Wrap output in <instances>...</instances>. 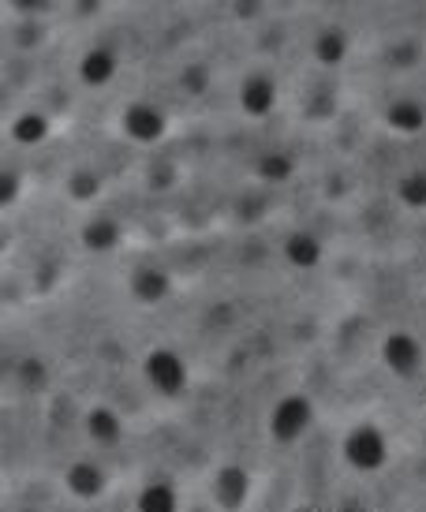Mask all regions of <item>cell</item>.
Masks as SVG:
<instances>
[{"label": "cell", "instance_id": "obj_8", "mask_svg": "<svg viewBox=\"0 0 426 512\" xmlns=\"http://www.w3.org/2000/svg\"><path fill=\"white\" fill-rule=\"evenodd\" d=\"M60 483L68 490V498L90 505V501H101L109 494V471H105V464H98V460H75V464L64 468V479H60Z\"/></svg>", "mask_w": 426, "mask_h": 512}, {"label": "cell", "instance_id": "obj_13", "mask_svg": "<svg viewBox=\"0 0 426 512\" xmlns=\"http://www.w3.org/2000/svg\"><path fill=\"white\" fill-rule=\"evenodd\" d=\"M79 243H83L90 255H113L116 247L124 243V225L113 214L86 217L83 228H79Z\"/></svg>", "mask_w": 426, "mask_h": 512}, {"label": "cell", "instance_id": "obj_23", "mask_svg": "<svg viewBox=\"0 0 426 512\" xmlns=\"http://www.w3.org/2000/svg\"><path fill=\"white\" fill-rule=\"evenodd\" d=\"M45 382H49V370H45L42 359H23V363H19V385H23L27 393L42 389Z\"/></svg>", "mask_w": 426, "mask_h": 512}, {"label": "cell", "instance_id": "obj_5", "mask_svg": "<svg viewBox=\"0 0 426 512\" xmlns=\"http://www.w3.org/2000/svg\"><path fill=\"white\" fill-rule=\"evenodd\" d=\"M120 135L135 146H157L169 135V113L157 101H128L120 109Z\"/></svg>", "mask_w": 426, "mask_h": 512}, {"label": "cell", "instance_id": "obj_14", "mask_svg": "<svg viewBox=\"0 0 426 512\" xmlns=\"http://www.w3.org/2000/svg\"><path fill=\"white\" fill-rule=\"evenodd\" d=\"M352 53V34L344 27H322L314 34L311 42V57L318 68H326V72H337L344 60Z\"/></svg>", "mask_w": 426, "mask_h": 512}, {"label": "cell", "instance_id": "obj_3", "mask_svg": "<svg viewBox=\"0 0 426 512\" xmlns=\"http://www.w3.org/2000/svg\"><path fill=\"white\" fill-rule=\"evenodd\" d=\"M142 378H146V385L154 389L157 397L176 400L184 397V389L191 385V367H187V359L176 348L161 344V348H150L142 356Z\"/></svg>", "mask_w": 426, "mask_h": 512}, {"label": "cell", "instance_id": "obj_6", "mask_svg": "<svg viewBox=\"0 0 426 512\" xmlns=\"http://www.w3.org/2000/svg\"><path fill=\"white\" fill-rule=\"evenodd\" d=\"M255 494V475L243 464H221L210 475V501L217 512H243Z\"/></svg>", "mask_w": 426, "mask_h": 512}, {"label": "cell", "instance_id": "obj_9", "mask_svg": "<svg viewBox=\"0 0 426 512\" xmlns=\"http://www.w3.org/2000/svg\"><path fill=\"white\" fill-rule=\"evenodd\" d=\"M75 72H79V83L86 90H105L120 75V53L105 42L90 45L83 57H79V64H75Z\"/></svg>", "mask_w": 426, "mask_h": 512}, {"label": "cell", "instance_id": "obj_16", "mask_svg": "<svg viewBox=\"0 0 426 512\" xmlns=\"http://www.w3.org/2000/svg\"><path fill=\"white\" fill-rule=\"evenodd\" d=\"M385 128L397 135H423L426 131V105L415 98H393L385 105Z\"/></svg>", "mask_w": 426, "mask_h": 512}, {"label": "cell", "instance_id": "obj_24", "mask_svg": "<svg viewBox=\"0 0 426 512\" xmlns=\"http://www.w3.org/2000/svg\"><path fill=\"white\" fill-rule=\"evenodd\" d=\"M19 191H23V176L15 169L0 172V206H4V210H12L15 202H19Z\"/></svg>", "mask_w": 426, "mask_h": 512}, {"label": "cell", "instance_id": "obj_21", "mask_svg": "<svg viewBox=\"0 0 426 512\" xmlns=\"http://www.w3.org/2000/svg\"><path fill=\"white\" fill-rule=\"evenodd\" d=\"M419 60H423V45L415 38H404L389 49V68L393 72H412V68H419Z\"/></svg>", "mask_w": 426, "mask_h": 512}, {"label": "cell", "instance_id": "obj_10", "mask_svg": "<svg viewBox=\"0 0 426 512\" xmlns=\"http://www.w3.org/2000/svg\"><path fill=\"white\" fill-rule=\"evenodd\" d=\"M83 434L94 449H116L124 441V415L113 404H90L83 415Z\"/></svg>", "mask_w": 426, "mask_h": 512}, {"label": "cell", "instance_id": "obj_22", "mask_svg": "<svg viewBox=\"0 0 426 512\" xmlns=\"http://www.w3.org/2000/svg\"><path fill=\"white\" fill-rule=\"evenodd\" d=\"M180 86H184L191 98H202L210 90V68L206 64H187L184 72H180Z\"/></svg>", "mask_w": 426, "mask_h": 512}, {"label": "cell", "instance_id": "obj_7", "mask_svg": "<svg viewBox=\"0 0 426 512\" xmlns=\"http://www.w3.org/2000/svg\"><path fill=\"white\" fill-rule=\"evenodd\" d=\"M281 101V86L270 72H247L236 86V105L247 120H266Z\"/></svg>", "mask_w": 426, "mask_h": 512}, {"label": "cell", "instance_id": "obj_19", "mask_svg": "<svg viewBox=\"0 0 426 512\" xmlns=\"http://www.w3.org/2000/svg\"><path fill=\"white\" fill-rule=\"evenodd\" d=\"M64 191H68V199L75 206H90V202L101 199V191H105V180H101L98 169H75L68 172V180H64Z\"/></svg>", "mask_w": 426, "mask_h": 512}, {"label": "cell", "instance_id": "obj_17", "mask_svg": "<svg viewBox=\"0 0 426 512\" xmlns=\"http://www.w3.org/2000/svg\"><path fill=\"white\" fill-rule=\"evenodd\" d=\"M8 135H12L15 146H42L49 135H53V120L49 113L42 109H23V113L12 116V124H8Z\"/></svg>", "mask_w": 426, "mask_h": 512}, {"label": "cell", "instance_id": "obj_20", "mask_svg": "<svg viewBox=\"0 0 426 512\" xmlns=\"http://www.w3.org/2000/svg\"><path fill=\"white\" fill-rule=\"evenodd\" d=\"M397 202L408 210V214H426V169H412L400 176Z\"/></svg>", "mask_w": 426, "mask_h": 512}, {"label": "cell", "instance_id": "obj_15", "mask_svg": "<svg viewBox=\"0 0 426 512\" xmlns=\"http://www.w3.org/2000/svg\"><path fill=\"white\" fill-rule=\"evenodd\" d=\"M184 501H180V490L169 475H150L146 483L139 486L135 494V512H180Z\"/></svg>", "mask_w": 426, "mask_h": 512}, {"label": "cell", "instance_id": "obj_18", "mask_svg": "<svg viewBox=\"0 0 426 512\" xmlns=\"http://www.w3.org/2000/svg\"><path fill=\"white\" fill-rule=\"evenodd\" d=\"M296 176V157L284 154V150H266V154L255 157V180L266 187L288 184Z\"/></svg>", "mask_w": 426, "mask_h": 512}, {"label": "cell", "instance_id": "obj_4", "mask_svg": "<svg viewBox=\"0 0 426 512\" xmlns=\"http://www.w3.org/2000/svg\"><path fill=\"white\" fill-rule=\"evenodd\" d=\"M378 356H382V367L389 370L397 382H412L426 367V348L412 329H393V333H385Z\"/></svg>", "mask_w": 426, "mask_h": 512}, {"label": "cell", "instance_id": "obj_12", "mask_svg": "<svg viewBox=\"0 0 426 512\" xmlns=\"http://www.w3.org/2000/svg\"><path fill=\"white\" fill-rule=\"evenodd\" d=\"M281 255H284V262H288L292 270L314 273L322 262H326V247H322V240H318L314 232H307V228H296V232H288V236H284Z\"/></svg>", "mask_w": 426, "mask_h": 512}, {"label": "cell", "instance_id": "obj_1", "mask_svg": "<svg viewBox=\"0 0 426 512\" xmlns=\"http://www.w3.org/2000/svg\"><path fill=\"white\" fill-rule=\"evenodd\" d=\"M341 460L355 475H378L393 460V441L374 419H359L344 430L341 438Z\"/></svg>", "mask_w": 426, "mask_h": 512}, {"label": "cell", "instance_id": "obj_11", "mask_svg": "<svg viewBox=\"0 0 426 512\" xmlns=\"http://www.w3.org/2000/svg\"><path fill=\"white\" fill-rule=\"evenodd\" d=\"M128 292L139 307H161L172 296V273L165 266H139L131 273Z\"/></svg>", "mask_w": 426, "mask_h": 512}, {"label": "cell", "instance_id": "obj_2", "mask_svg": "<svg viewBox=\"0 0 426 512\" xmlns=\"http://www.w3.org/2000/svg\"><path fill=\"white\" fill-rule=\"evenodd\" d=\"M314 419V400L307 393H288L270 408V419H266V434H270L273 445H299V441L311 434Z\"/></svg>", "mask_w": 426, "mask_h": 512}]
</instances>
